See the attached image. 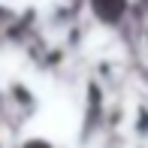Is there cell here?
Returning <instances> with one entry per match:
<instances>
[{"label": "cell", "mask_w": 148, "mask_h": 148, "mask_svg": "<svg viewBox=\"0 0 148 148\" xmlns=\"http://www.w3.org/2000/svg\"><path fill=\"white\" fill-rule=\"evenodd\" d=\"M91 12L103 24H118L127 12V0H91Z\"/></svg>", "instance_id": "7a4b0ae2"}, {"label": "cell", "mask_w": 148, "mask_h": 148, "mask_svg": "<svg viewBox=\"0 0 148 148\" xmlns=\"http://www.w3.org/2000/svg\"><path fill=\"white\" fill-rule=\"evenodd\" d=\"M21 148H51L49 139H27V142H21Z\"/></svg>", "instance_id": "3957f363"}, {"label": "cell", "mask_w": 148, "mask_h": 148, "mask_svg": "<svg viewBox=\"0 0 148 148\" xmlns=\"http://www.w3.org/2000/svg\"><path fill=\"white\" fill-rule=\"evenodd\" d=\"M6 97H9V103L15 106V109L21 112L24 118L36 112V94H33V91H30V88H27L24 82H18V79L6 85Z\"/></svg>", "instance_id": "6da1fadb"}]
</instances>
